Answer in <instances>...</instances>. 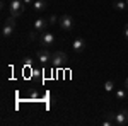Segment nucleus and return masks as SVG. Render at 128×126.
Wrapping results in <instances>:
<instances>
[{"instance_id":"1","label":"nucleus","mask_w":128,"mask_h":126,"mask_svg":"<svg viewBox=\"0 0 128 126\" xmlns=\"http://www.w3.org/2000/svg\"><path fill=\"white\" fill-rule=\"evenodd\" d=\"M24 9H26V3H24V0H12L9 5V10H10V15L12 17H20L22 14H24Z\"/></svg>"},{"instance_id":"2","label":"nucleus","mask_w":128,"mask_h":126,"mask_svg":"<svg viewBox=\"0 0 128 126\" xmlns=\"http://www.w3.org/2000/svg\"><path fill=\"white\" fill-rule=\"evenodd\" d=\"M14 27H16V17H12V15H9V19H5V22H4V26H2V36L7 39L14 32Z\"/></svg>"},{"instance_id":"3","label":"nucleus","mask_w":128,"mask_h":126,"mask_svg":"<svg viewBox=\"0 0 128 126\" xmlns=\"http://www.w3.org/2000/svg\"><path fill=\"white\" fill-rule=\"evenodd\" d=\"M67 60H68V56H67L65 51H55V53L51 55V63H53L55 67H63V65L67 63Z\"/></svg>"},{"instance_id":"4","label":"nucleus","mask_w":128,"mask_h":126,"mask_svg":"<svg viewBox=\"0 0 128 126\" xmlns=\"http://www.w3.org/2000/svg\"><path fill=\"white\" fill-rule=\"evenodd\" d=\"M58 24L60 27L63 31H72L74 29V19H72V15H68V14H65V15H62L58 19Z\"/></svg>"},{"instance_id":"5","label":"nucleus","mask_w":128,"mask_h":126,"mask_svg":"<svg viewBox=\"0 0 128 126\" xmlns=\"http://www.w3.org/2000/svg\"><path fill=\"white\" fill-rule=\"evenodd\" d=\"M116 125L120 126L128 125V109H121L120 113H116Z\"/></svg>"},{"instance_id":"6","label":"nucleus","mask_w":128,"mask_h":126,"mask_svg":"<svg viewBox=\"0 0 128 126\" xmlns=\"http://www.w3.org/2000/svg\"><path fill=\"white\" fill-rule=\"evenodd\" d=\"M40 43L43 44V46H51V44L55 43V36H53L51 32H41Z\"/></svg>"},{"instance_id":"7","label":"nucleus","mask_w":128,"mask_h":126,"mask_svg":"<svg viewBox=\"0 0 128 126\" xmlns=\"http://www.w3.org/2000/svg\"><path fill=\"white\" fill-rule=\"evenodd\" d=\"M36 56H38V60H40L41 63H48L50 60H51V53L46 48H41L36 51Z\"/></svg>"},{"instance_id":"8","label":"nucleus","mask_w":128,"mask_h":126,"mask_svg":"<svg viewBox=\"0 0 128 126\" xmlns=\"http://www.w3.org/2000/svg\"><path fill=\"white\" fill-rule=\"evenodd\" d=\"M48 26H50L48 17H46V19H36L34 20V29L38 31V32H44Z\"/></svg>"},{"instance_id":"9","label":"nucleus","mask_w":128,"mask_h":126,"mask_svg":"<svg viewBox=\"0 0 128 126\" xmlns=\"http://www.w3.org/2000/svg\"><path fill=\"white\" fill-rule=\"evenodd\" d=\"M72 48H74V51H77V53L84 51V49H86V39H82V38L74 39V43H72Z\"/></svg>"},{"instance_id":"10","label":"nucleus","mask_w":128,"mask_h":126,"mask_svg":"<svg viewBox=\"0 0 128 126\" xmlns=\"http://www.w3.org/2000/svg\"><path fill=\"white\" fill-rule=\"evenodd\" d=\"M102 125H104V126H113V125H116V113H106Z\"/></svg>"},{"instance_id":"11","label":"nucleus","mask_w":128,"mask_h":126,"mask_svg":"<svg viewBox=\"0 0 128 126\" xmlns=\"http://www.w3.org/2000/svg\"><path fill=\"white\" fill-rule=\"evenodd\" d=\"M48 7V3L44 2V0H36L34 3H32V10H36V12H41V10H44Z\"/></svg>"},{"instance_id":"12","label":"nucleus","mask_w":128,"mask_h":126,"mask_svg":"<svg viewBox=\"0 0 128 126\" xmlns=\"http://www.w3.org/2000/svg\"><path fill=\"white\" fill-rule=\"evenodd\" d=\"M128 5H126V2H121V0H120V2H114V3H113V9L114 10H120V12H123V10L126 9Z\"/></svg>"},{"instance_id":"13","label":"nucleus","mask_w":128,"mask_h":126,"mask_svg":"<svg viewBox=\"0 0 128 126\" xmlns=\"http://www.w3.org/2000/svg\"><path fill=\"white\" fill-rule=\"evenodd\" d=\"M116 97H118L120 101L126 99V90H125V89H118V90H116Z\"/></svg>"},{"instance_id":"14","label":"nucleus","mask_w":128,"mask_h":126,"mask_svg":"<svg viewBox=\"0 0 128 126\" xmlns=\"http://www.w3.org/2000/svg\"><path fill=\"white\" fill-rule=\"evenodd\" d=\"M104 89H106V92H111V90L114 89V82H113V80H108V82H104Z\"/></svg>"},{"instance_id":"15","label":"nucleus","mask_w":128,"mask_h":126,"mask_svg":"<svg viewBox=\"0 0 128 126\" xmlns=\"http://www.w3.org/2000/svg\"><path fill=\"white\" fill-rule=\"evenodd\" d=\"M48 22L50 24H55V22H58V17L56 15H51V17H48Z\"/></svg>"},{"instance_id":"16","label":"nucleus","mask_w":128,"mask_h":126,"mask_svg":"<svg viewBox=\"0 0 128 126\" xmlns=\"http://www.w3.org/2000/svg\"><path fill=\"white\" fill-rule=\"evenodd\" d=\"M123 34H125V38L128 39V24L125 26V29H123Z\"/></svg>"},{"instance_id":"17","label":"nucleus","mask_w":128,"mask_h":126,"mask_svg":"<svg viewBox=\"0 0 128 126\" xmlns=\"http://www.w3.org/2000/svg\"><path fill=\"white\" fill-rule=\"evenodd\" d=\"M29 38H31V39H36V29H34V31L29 34Z\"/></svg>"},{"instance_id":"18","label":"nucleus","mask_w":128,"mask_h":126,"mask_svg":"<svg viewBox=\"0 0 128 126\" xmlns=\"http://www.w3.org/2000/svg\"><path fill=\"white\" fill-rule=\"evenodd\" d=\"M24 3H26V5H32V3H34V0H24Z\"/></svg>"},{"instance_id":"19","label":"nucleus","mask_w":128,"mask_h":126,"mask_svg":"<svg viewBox=\"0 0 128 126\" xmlns=\"http://www.w3.org/2000/svg\"><path fill=\"white\" fill-rule=\"evenodd\" d=\"M125 89H126V90H128V78H126V80H125Z\"/></svg>"},{"instance_id":"20","label":"nucleus","mask_w":128,"mask_h":126,"mask_svg":"<svg viewBox=\"0 0 128 126\" xmlns=\"http://www.w3.org/2000/svg\"><path fill=\"white\" fill-rule=\"evenodd\" d=\"M126 5H128V0H126Z\"/></svg>"}]
</instances>
